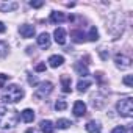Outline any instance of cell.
<instances>
[{
  "label": "cell",
  "instance_id": "5b68a950",
  "mask_svg": "<svg viewBox=\"0 0 133 133\" xmlns=\"http://www.w3.org/2000/svg\"><path fill=\"white\" fill-rule=\"evenodd\" d=\"M114 63H116V66H117V68H121V69H127V68H130L131 59H130L128 56H125V55H121V53H117V55L114 56Z\"/></svg>",
  "mask_w": 133,
  "mask_h": 133
},
{
  "label": "cell",
  "instance_id": "7c38bea8",
  "mask_svg": "<svg viewBox=\"0 0 133 133\" xmlns=\"http://www.w3.org/2000/svg\"><path fill=\"white\" fill-rule=\"evenodd\" d=\"M63 63H64V58L61 55H52L49 58V64L52 66V68H59Z\"/></svg>",
  "mask_w": 133,
  "mask_h": 133
},
{
  "label": "cell",
  "instance_id": "9c48e42d",
  "mask_svg": "<svg viewBox=\"0 0 133 133\" xmlns=\"http://www.w3.org/2000/svg\"><path fill=\"white\" fill-rule=\"evenodd\" d=\"M53 36H55V41L59 44V45H63V44H66V30L64 28H61V27H58L56 30H55V33H53Z\"/></svg>",
  "mask_w": 133,
  "mask_h": 133
},
{
  "label": "cell",
  "instance_id": "603a6c76",
  "mask_svg": "<svg viewBox=\"0 0 133 133\" xmlns=\"http://www.w3.org/2000/svg\"><path fill=\"white\" fill-rule=\"evenodd\" d=\"M72 36H75L74 38L75 42H82L85 39V35H82V31H72Z\"/></svg>",
  "mask_w": 133,
  "mask_h": 133
},
{
  "label": "cell",
  "instance_id": "4fadbf2b",
  "mask_svg": "<svg viewBox=\"0 0 133 133\" xmlns=\"http://www.w3.org/2000/svg\"><path fill=\"white\" fill-rule=\"evenodd\" d=\"M21 117H22L24 122H33L35 121V111L30 110V108H27V110H24L21 113Z\"/></svg>",
  "mask_w": 133,
  "mask_h": 133
},
{
  "label": "cell",
  "instance_id": "e0dca14e",
  "mask_svg": "<svg viewBox=\"0 0 133 133\" xmlns=\"http://www.w3.org/2000/svg\"><path fill=\"white\" fill-rule=\"evenodd\" d=\"M17 8V3L13 2V3H0V11H13Z\"/></svg>",
  "mask_w": 133,
  "mask_h": 133
},
{
  "label": "cell",
  "instance_id": "277c9868",
  "mask_svg": "<svg viewBox=\"0 0 133 133\" xmlns=\"http://www.w3.org/2000/svg\"><path fill=\"white\" fill-rule=\"evenodd\" d=\"M52 89H53V85L50 83V82H44V83H41L39 85V88H36V91H35V99H38V100H42V99H45L50 92H52Z\"/></svg>",
  "mask_w": 133,
  "mask_h": 133
},
{
  "label": "cell",
  "instance_id": "4316f807",
  "mask_svg": "<svg viewBox=\"0 0 133 133\" xmlns=\"http://www.w3.org/2000/svg\"><path fill=\"white\" fill-rule=\"evenodd\" d=\"M30 5H31L33 8H41V6L44 5V2H30Z\"/></svg>",
  "mask_w": 133,
  "mask_h": 133
},
{
  "label": "cell",
  "instance_id": "6da1fadb",
  "mask_svg": "<svg viewBox=\"0 0 133 133\" xmlns=\"http://www.w3.org/2000/svg\"><path fill=\"white\" fill-rule=\"evenodd\" d=\"M19 121L16 110L8 108L6 105H0V128H13Z\"/></svg>",
  "mask_w": 133,
  "mask_h": 133
},
{
  "label": "cell",
  "instance_id": "ac0fdd59",
  "mask_svg": "<svg viewBox=\"0 0 133 133\" xmlns=\"http://www.w3.org/2000/svg\"><path fill=\"white\" fill-rule=\"evenodd\" d=\"M91 85V82L89 80H80L78 82V85H77V89L80 91V92H83V91H86L88 89V86Z\"/></svg>",
  "mask_w": 133,
  "mask_h": 133
},
{
  "label": "cell",
  "instance_id": "2e32d148",
  "mask_svg": "<svg viewBox=\"0 0 133 133\" xmlns=\"http://www.w3.org/2000/svg\"><path fill=\"white\" fill-rule=\"evenodd\" d=\"M71 125H72V122H71L69 119H58V122H56V127H58V128H61V130L69 128Z\"/></svg>",
  "mask_w": 133,
  "mask_h": 133
},
{
  "label": "cell",
  "instance_id": "ba28073f",
  "mask_svg": "<svg viewBox=\"0 0 133 133\" xmlns=\"http://www.w3.org/2000/svg\"><path fill=\"white\" fill-rule=\"evenodd\" d=\"M38 45L41 49H49L50 47V35L49 33H41L38 36Z\"/></svg>",
  "mask_w": 133,
  "mask_h": 133
},
{
  "label": "cell",
  "instance_id": "52a82bcc",
  "mask_svg": "<svg viewBox=\"0 0 133 133\" xmlns=\"http://www.w3.org/2000/svg\"><path fill=\"white\" fill-rule=\"evenodd\" d=\"M72 111H74V114H75L77 117H82V116H85V114H86V105H85V102H82V100H77V102L74 103V108H72Z\"/></svg>",
  "mask_w": 133,
  "mask_h": 133
},
{
  "label": "cell",
  "instance_id": "ffe728a7",
  "mask_svg": "<svg viewBox=\"0 0 133 133\" xmlns=\"http://www.w3.org/2000/svg\"><path fill=\"white\" fill-rule=\"evenodd\" d=\"M88 38H89V41H97V39H99V31H97V28H96V27H91Z\"/></svg>",
  "mask_w": 133,
  "mask_h": 133
},
{
  "label": "cell",
  "instance_id": "d6986e66",
  "mask_svg": "<svg viewBox=\"0 0 133 133\" xmlns=\"http://www.w3.org/2000/svg\"><path fill=\"white\" fill-rule=\"evenodd\" d=\"M75 69L78 71V74H80L82 77H86V75H88V68H86V66H82L80 63H77V64H75Z\"/></svg>",
  "mask_w": 133,
  "mask_h": 133
},
{
  "label": "cell",
  "instance_id": "f1b7e54d",
  "mask_svg": "<svg viewBox=\"0 0 133 133\" xmlns=\"http://www.w3.org/2000/svg\"><path fill=\"white\" fill-rule=\"evenodd\" d=\"M5 30H6V27L3 25V22H0V33H5Z\"/></svg>",
  "mask_w": 133,
  "mask_h": 133
},
{
  "label": "cell",
  "instance_id": "cb8c5ba5",
  "mask_svg": "<svg viewBox=\"0 0 133 133\" xmlns=\"http://www.w3.org/2000/svg\"><path fill=\"white\" fill-rule=\"evenodd\" d=\"M128 88H131L133 86V75H127V77H124V80H122Z\"/></svg>",
  "mask_w": 133,
  "mask_h": 133
},
{
  "label": "cell",
  "instance_id": "7a4b0ae2",
  "mask_svg": "<svg viewBox=\"0 0 133 133\" xmlns=\"http://www.w3.org/2000/svg\"><path fill=\"white\" fill-rule=\"evenodd\" d=\"M24 96H25V92H24V89H22L21 86H17V85H10V86L6 88V92L3 94L2 100H3L5 103H17L19 100L24 99Z\"/></svg>",
  "mask_w": 133,
  "mask_h": 133
},
{
  "label": "cell",
  "instance_id": "44dd1931",
  "mask_svg": "<svg viewBox=\"0 0 133 133\" xmlns=\"http://www.w3.org/2000/svg\"><path fill=\"white\" fill-rule=\"evenodd\" d=\"M8 53V44L5 41H0V58H3Z\"/></svg>",
  "mask_w": 133,
  "mask_h": 133
},
{
  "label": "cell",
  "instance_id": "d4e9b609",
  "mask_svg": "<svg viewBox=\"0 0 133 133\" xmlns=\"http://www.w3.org/2000/svg\"><path fill=\"white\" fill-rule=\"evenodd\" d=\"M111 133H127V130H125V127H122V125H119V127H114Z\"/></svg>",
  "mask_w": 133,
  "mask_h": 133
},
{
  "label": "cell",
  "instance_id": "5bb4252c",
  "mask_svg": "<svg viewBox=\"0 0 133 133\" xmlns=\"http://www.w3.org/2000/svg\"><path fill=\"white\" fill-rule=\"evenodd\" d=\"M71 85H72L71 77L61 75V86H63V91H64V92H71Z\"/></svg>",
  "mask_w": 133,
  "mask_h": 133
},
{
  "label": "cell",
  "instance_id": "30bf717a",
  "mask_svg": "<svg viewBox=\"0 0 133 133\" xmlns=\"http://www.w3.org/2000/svg\"><path fill=\"white\" fill-rule=\"evenodd\" d=\"M86 131L88 133H102V125L97 121H89L86 124Z\"/></svg>",
  "mask_w": 133,
  "mask_h": 133
},
{
  "label": "cell",
  "instance_id": "83f0119b",
  "mask_svg": "<svg viewBox=\"0 0 133 133\" xmlns=\"http://www.w3.org/2000/svg\"><path fill=\"white\" fill-rule=\"evenodd\" d=\"M28 83L33 85V86H36V85H38V78H36V77H28Z\"/></svg>",
  "mask_w": 133,
  "mask_h": 133
},
{
  "label": "cell",
  "instance_id": "9a60e30c",
  "mask_svg": "<svg viewBox=\"0 0 133 133\" xmlns=\"http://www.w3.org/2000/svg\"><path fill=\"white\" fill-rule=\"evenodd\" d=\"M50 21H52L53 24H61V22H64V21H66V16H64L63 13L55 11V13H52V14H50Z\"/></svg>",
  "mask_w": 133,
  "mask_h": 133
},
{
  "label": "cell",
  "instance_id": "8fae6325",
  "mask_svg": "<svg viewBox=\"0 0 133 133\" xmlns=\"http://www.w3.org/2000/svg\"><path fill=\"white\" fill-rule=\"evenodd\" d=\"M39 128H41L42 133H53V131H55V125H53L50 121H41Z\"/></svg>",
  "mask_w": 133,
  "mask_h": 133
},
{
  "label": "cell",
  "instance_id": "3957f363",
  "mask_svg": "<svg viewBox=\"0 0 133 133\" xmlns=\"http://www.w3.org/2000/svg\"><path fill=\"white\" fill-rule=\"evenodd\" d=\"M116 108H117V113L121 116H124V117H131L133 116V102H131L130 97L119 100L117 105H116Z\"/></svg>",
  "mask_w": 133,
  "mask_h": 133
},
{
  "label": "cell",
  "instance_id": "484cf974",
  "mask_svg": "<svg viewBox=\"0 0 133 133\" xmlns=\"http://www.w3.org/2000/svg\"><path fill=\"white\" fill-rule=\"evenodd\" d=\"M35 69H36V72H42V71H45V63H39Z\"/></svg>",
  "mask_w": 133,
  "mask_h": 133
},
{
  "label": "cell",
  "instance_id": "8992f818",
  "mask_svg": "<svg viewBox=\"0 0 133 133\" xmlns=\"http://www.w3.org/2000/svg\"><path fill=\"white\" fill-rule=\"evenodd\" d=\"M19 33H21V36L22 38H33L35 36V27L33 25H28V24H24V25H21L19 27Z\"/></svg>",
  "mask_w": 133,
  "mask_h": 133
},
{
  "label": "cell",
  "instance_id": "7402d4cb",
  "mask_svg": "<svg viewBox=\"0 0 133 133\" xmlns=\"http://www.w3.org/2000/svg\"><path fill=\"white\" fill-rule=\"evenodd\" d=\"M66 108H68V103H66L64 100H56V103H55V110L56 111H63Z\"/></svg>",
  "mask_w": 133,
  "mask_h": 133
}]
</instances>
